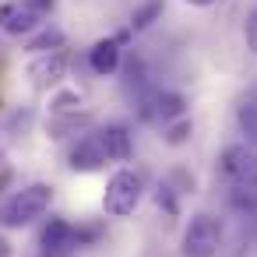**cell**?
Returning <instances> with one entry per match:
<instances>
[{
  "label": "cell",
  "instance_id": "4fadbf2b",
  "mask_svg": "<svg viewBox=\"0 0 257 257\" xmlns=\"http://www.w3.org/2000/svg\"><path fill=\"white\" fill-rule=\"evenodd\" d=\"M159 15H162V0H152V4H145L141 11H134V22H131V25H134V29H148Z\"/></svg>",
  "mask_w": 257,
  "mask_h": 257
},
{
  "label": "cell",
  "instance_id": "8992f818",
  "mask_svg": "<svg viewBox=\"0 0 257 257\" xmlns=\"http://www.w3.org/2000/svg\"><path fill=\"white\" fill-rule=\"evenodd\" d=\"M222 173L232 180V183H246V180H257V152L253 145L239 141V145H229L222 148Z\"/></svg>",
  "mask_w": 257,
  "mask_h": 257
},
{
  "label": "cell",
  "instance_id": "6da1fadb",
  "mask_svg": "<svg viewBox=\"0 0 257 257\" xmlns=\"http://www.w3.org/2000/svg\"><path fill=\"white\" fill-rule=\"evenodd\" d=\"M53 201V187L50 183H32L25 190H18L15 197H8L0 204V225L4 229H22V225H32L36 218L46 215Z\"/></svg>",
  "mask_w": 257,
  "mask_h": 257
},
{
  "label": "cell",
  "instance_id": "277c9868",
  "mask_svg": "<svg viewBox=\"0 0 257 257\" xmlns=\"http://www.w3.org/2000/svg\"><path fill=\"white\" fill-rule=\"evenodd\" d=\"M222 246V222L215 215H194L183 229V257H215Z\"/></svg>",
  "mask_w": 257,
  "mask_h": 257
},
{
  "label": "cell",
  "instance_id": "7a4b0ae2",
  "mask_svg": "<svg viewBox=\"0 0 257 257\" xmlns=\"http://www.w3.org/2000/svg\"><path fill=\"white\" fill-rule=\"evenodd\" d=\"M141 194H145V176H141L138 169H116V173L109 176V183H106L102 208H106V215L123 218V215H131V211L138 208Z\"/></svg>",
  "mask_w": 257,
  "mask_h": 257
},
{
  "label": "cell",
  "instance_id": "9c48e42d",
  "mask_svg": "<svg viewBox=\"0 0 257 257\" xmlns=\"http://www.w3.org/2000/svg\"><path fill=\"white\" fill-rule=\"evenodd\" d=\"M88 64L95 74H113L120 67V39H99L88 50Z\"/></svg>",
  "mask_w": 257,
  "mask_h": 257
},
{
  "label": "cell",
  "instance_id": "5bb4252c",
  "mask_svg": "<svg viewBox=\"0 0 257 257\" xmlns=\"http://www.w3.org/2000/svg\"><path fill=\"white\" fill-rule=\"evenodd\" d=\"M246 46H250V53L257 57V8L246 15Z\"/></svg>",
  "mask_w": 257,
  "mask_h": 257
},
{
  "label": "cell",
  "instance_id": "3957f363",
  "mask_svg": "<svg viewBox=\"0 0 257 257\" xmlns=\"http://www.w3.org/2000/svg\"><path fill=\"white\" fill-rule=\"evenodd\" d=\"M53 4L57 0H8L0 4V29L8 36H25L53 11Z\"/></svg>",
  "mask_w": 257,
  "mask_h": 257
},
{
  "label": "cell",
  "instance_id": "ba28073f",
  "mask_svg": "<svg viewBox=\"0 0 257 257\" xmlns=\"http://www.w3.org/2000/svg\"><path fill=\"white\" fill-rule=\"evenodd\" d=\"M183 95H176V92H159V95H152L145 106H141V116L145 120H155V123H169V120H176V116H183Z\"/></svg>",
  "mask_w": 257,
  "mask_h": 257
},
{
  "label": "cell",
  "instance_id": "e0dca14e",
  "mask_svg": "<svg viewBox=\"0 0 257 257\" xmlns=\"http://www.w3.org/2000/svg\"><path fill=\"white\" fill-rule=\"evenodd\" d=\"M187 4H194V8H208V4H215V0H187Z\"/></svg>",
  "mask_w": 257,
  "mask_h": 257
},
{
  "label": "cell",
  "instance_id": "5b68a950",
  "mask_svg": "<svg viewBox=\"0 0 257 257\" xmlns=\"http://www.w3.org/2000/svg\"><path fill=\"white\" fill-rule=\"evenodd\" d=\"M99 236V229H74L67 218H50L46 222V229H43V236H39V243H43V250L50 253V257H60V253H67V250H74V246H81V243H92Z\"/></svg>",
  "mask_w": 257,
  "mask_h": 257
},
{
  "label": "cell",
  "instance_id": "52a82bcc",
  "mask_svg": "<svg viewBox=\"0 0 257 257\" xmlns=\"http://www.w3.org/2000/svg\"><path fill=\"white\" fill-rule=\"evenodd\" d=\"M109 162V152H106V141H102V131L99 134H85L74 148H71V169L78 173H95Z\"/></svg>",
  "mask_w": 257,
  "mask_h": 257
},
{
  "label": "cell",
  "instance_id": "8fae6325",
  "mask_svg": "<svg viewBox=\"0 0 257 257\" xmlns=\"http://www.w3.org/2000/svg\"><path fill=\"white\" fill-rule=\"evenodd\" d=\"M102 141H106V152H109L113 162H127L131 159V134H127V127H120V123L106 127Z\"/></svg>",
  "mask_w": 257,
  "mask_h": 257
},
{
  "label": "cell",
  "instance_id": "9a60e30c",
  "mask_svg": "<svg viewBox=\"0 0 257 257\" xmlns=\"http://www.w3.org/2000/svg\"><path fill=\"white\" fill-rule=\"evenodd\" d=\"M187 134H190V123H187V120H180L176 127H169V134H166V141H169V145H180V141H183Z\"/></svg>",
  "mask_w": 257,
  "mask_h": 257
},
{
  "label": "cell",
  "instance_id": "7c38bea8",
  "mask_svg": "<svg viewBox=\"0 0 257 257\" xmlns=\"http://www.w3.org/2000/svg\"><path fill=\"white\" fill-rule=\"evenodd\" d=\"M236 123H239L246 145L257 148V99H243V102H239V109H236Z\"/></svg>",
  "mask_w": 257,
  "mask_h": 257
},
{
  "label": "cell",
  "instance_id": "30bf717a",
  "mask_svg": "<svg viewBox=\"0 0 257 257\" xmlns=\"http://www.w3.org/2000/svg\"><path fill=\"white\" fill-rule=\"evenodd\" d=\"M64 71H67V60H64L60 53H53V57H39V60L29 67V78H32L39 88H50V85H57V81L64 78Z\"/></svg>",
  "mask_w": 257,
  "mask_h": 257
},
{
  "label": "cell",
  "instance_id": "2e32d148",
  "mask_svg": "<svg viewBox=\"0 0 257 257\" xmlns=\"http://www.w3.org/2000/svg\"><path fill=\"white\" fill-rule=\"evenodd\" d=\"M53 43H60V32H50V36H39V39L32 43V50H46V46H53Z\"/></svg>",
  "mask_w": 257,
  "mask_h": 257
}]
</instances>
